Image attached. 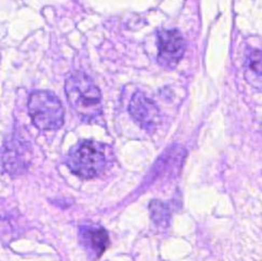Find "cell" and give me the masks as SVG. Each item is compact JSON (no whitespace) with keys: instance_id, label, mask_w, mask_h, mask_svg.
I'll return each instance as SVG.
<instances>
[{"instance_id":"1","label":"cell","mask_w":262,"mask_h":261,"mask_svg":"<svg viewBox=\"0 0 262 261\" xmlns=\"http://www.w3.org/2000/svg\"><path fill=\"white\" fill-rule=\"evenodd\" d=\"M69 105L83 121H92L103 113L102 93L88 75L76 72L65 84Z\"/></svg>"},{"instance_id":"2","label":"cell","mask_w":262,"mask_h":261,"mask_svg":"<svg viewBox=\"0 0 262 261\" xmlns=\"http://www.w3.org/2000/svg\"><path fill=\"white\" fill-rule=\"evenodd\" d=\"M110 160V149L95 140L85 139L74 146L67 156V166L80 178L97 177L106 169Z\"/></svg>"},{"instance_id":"3","label":"cell","mask_w":262,"mask_h":261,"mask_svg":"<svg viewBox=\"0 0 262 261\" xmlns=\"http://www.w3.org/2000/svg\"><path fill=\"white\" fill-rule=\"evenodd\" d=\"M28 112L34 125L41 130L63 126L65 112L58 97L50 91H35L28 98Z\"/></svg>"},{"instance_id":"4","label":"cell","mask_w":262,"mask_h":261,"mask_svg":"<svg viewBox=\"0 0 262 261\" xmlns=\"http://www.w3.org/2000/svg\"><path fill=\"white\" fill-rule=\"evenodd\" d=\"M157 46L158 63L167 70L176 68L186 52V41L177 29H160Z\"/></svg>"},{"instance_id":"5","label":"cell","mask_w":262,"mask_h":261,"mask_svg":"<svg viewBox=\"0 0 262 261\" xmlns=\"http://www.w3.org/2000/svg\"><path fill=\"white\" fill-rule=\"evenodd\" d=\"M30 146L23 138H10L4 147L3 166L10 175L23 174L30 162Z\"/></svg>"},{"instance_id":"6","label":"cell","mask_w":262,"mask_h":261,"mask_svg":"<svg viewBox=\"0 0 262 261\" xmlns=\"http://www.w3.org/2000/svg\"><path fill=\"white\" fill-rule=\"evenodd\" d=\"M128 112L135 122L148 132L156 129L161 121L159 108L142 92H136L133 95L128 105Z\"/></svg>"},{"instance_id":"7","label":"cell","mask_w":262,"mask_h":261,"mask_svg":"<svg viewBox=\"0 0 262 261\" xmlns=\"http://www.w3.org/2000/svg\"><path fill=\"white\" fill-rule=\"evenodd\" d=\"M80 242L92 259H98L108 248L110 240L107 231L98 226L84 225L79 231Z\"/></svg>"},{"instance_id":"8","label":"cell","mask_w":262,"mask_h":261,"mask_svg":"<svg viewBox=\"0 0 262 261\" xmlns=\"http://www.w3.org/2000/svg\"><path fill=\"white\" fill-rule=\"evenodd\" d=\"M245 77L247 82L254 88L261 89V51L257 49L249 50L245 59Z\"/></svg>"},{"instance_id":"9","label":"cell","mask_w":262,"mask_h":261,"mask_svg":"<svg viewBox=\"0 0 262 261\" xmlns=\"http://www.w3.org/2000/svg\"><path fill=\"white\" fill-rule=\"evenodd\" d=\"M150 213L156 225L160 227H167L170 220L169 207L159 200L152 201L150 204Z\"/></svg>"}]
</instances>
